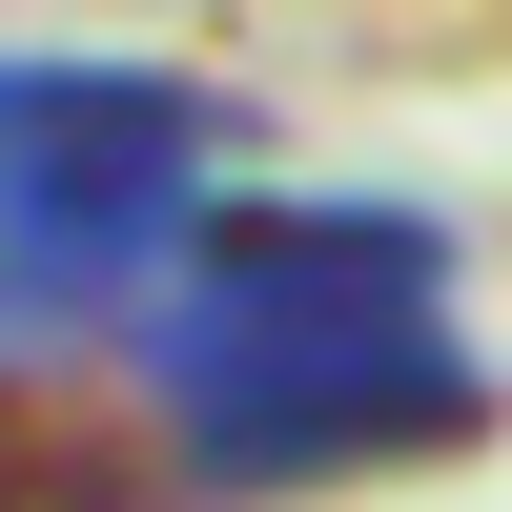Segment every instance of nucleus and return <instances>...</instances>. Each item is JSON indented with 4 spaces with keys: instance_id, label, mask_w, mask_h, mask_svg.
I'll return each instance as SVG.
<instances>
[{
    "instance_id": "f257e3e1",
    "label": "nucleus",
    "mask_w": 512,
    "mask_h": 512,
    "mask_svg": "<svg viewBox=\"0 0 512 512\" xmlns=\"http://www.w3.org/2000/svg\"><path fill=\"white\" fill-rule=\"evenodd\" d=\"M144 369L185 472L226 492H308V472H390L451 451L492 410L472 328H451V246L410 205H205L144 287Z\"/></svg>"
}]
</instances>
